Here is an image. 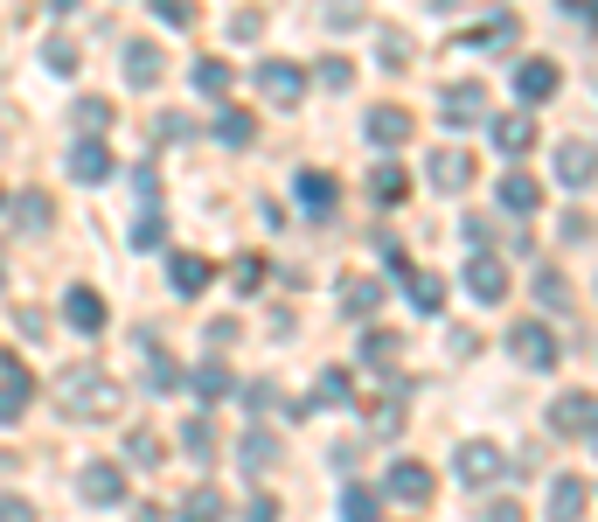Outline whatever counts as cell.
<instances>
[{"label":"cell","instance_id":"1","mask_svg":"<svg viewBox=\"0 0 598 522\" xmlns=\"http://www.w3.org/2000/svg\"><path fill=\"white\" fill-rule=\"evenodd\" d=\"M57 398H63V411H70V418H91V425H112V418L125 411V390H119L105 370H91V362H77V370H63Z\"/></svg>","mask_w":598,"mask_h":522},{"label":"cell","instance_id":"2","mask_svg":"<svg viewBox=\"0 0 598 522\" xmlns=\"http://www.w3.org/2000/svg\"><path fill=\"white\" fill-rule=\"evenodd\" d=\"M251 84H257V98H265V104L293 112V104L306 98V70H300V63H285V57H265V63L251 70Z\"/></svg>","mask_w":598,"mask_h":522},{"label":"cell","instance_id":"3","mask_svg":"<svg viewBox=\"0 0 598 522\" xmlns=\"http://www.w3.org/2000/svg\"><path fill=\"white\" fill-rule=\"evenodd\" d=\"M453 466H459V481H466V488H494V481L508 474L501 446H487V439H466V446L453 453Z\"/></svg>","mask_w":598,"mask_h":522},{"label":"cell","instance_id":"4","mask_svg":"<svg viewBox=\"0 0 598 522\" xmlns=\"http://www.w3.org/2000/svg\"><path fill=\"white\" fill-rule=\"evenodd\" d=\"M77 494H84L91 509H119L125 502V466L119 460H91L84 474H77Z\"/></svg>","mask_w":598,"mask_h":522},{"label":"cell","instance_id":"5","mask_svg":"<svg viewBox=\"0 0 598 522\" xmlns=\"http://www.w3.org/2000/svg\"><path fill=\"white\" fill-rule=\"evenodd\" d=\"M432 466L425 460H397V466H389V481H383V494H389V502H404V509H425L432 502Z\"/></svg>","mask_w":598,"mask_h":522},{"label":"cell","instance_id":"6","mask_svg":"<svg viewBox=\"0 0 598 522\" xmlns=\"http://www.w3.org/2000/svg\"><path fill=\"white\" fill-rule=\"evenodd\" d=\"M466 293H474L480 307L508 300V265H501V251H474V258H466Z\"/></svg>","mask_w":598,"mask_h":522},{"label":"cell","instance_id":"7","mask_svg":"<svg viewBox=\"0 0 598 522\" xmlns=\"http://www.w3.org/2000/svg\"><path fill=\"white\" fill-rule=\"evenodd\" d=\"M508 349H515V362H529V370H557V334L543 328V321H515L508 328Z\"/></svg>","mask_w":598,"mask_h":522},{"label":"cell","instance_id":"8","mask_svg":"<svg viewBox=\"0 0 598 522\" xmlns=\"http://www.w3.org/2000/svg\"><path fill=\"white\" fill-rule=\"evenodd\" d=\"M425 181H432V189H446V195H459L466 181H474V153H466V147H432L425 153Z\"/></svg>","mask_w":598,"mask_h":522},{"label":"cell","instance_id":"9","mask_svg":"<svg viewBox=\"0 0 598 522\" xmlns=\"http://www.w3.org/2000/svg\"><path fill=\"white\" fill-rule=\"evenodd\" d=\"M293 202H300V217L327 223V217H334V202H342V189H334V174H321V168H300V181H293Z\"/></svg>","mask_w":598,"mask_h":522},{"label":"cell","instance_id":"10","mask_svg":"<svg viewBox=\"0 0 598 522\" xmlns=\"http://www.w3.org/2000/svg\"><path fill=\"white\" fill-rule=\"evenodd\" d=\"M598 425V398L591 390H564V398L550 404V432H564V439H585Z\"/></svg>","mask_w":598,"mask_h":522},{"label":"cell","instance_id":"11","mask_svg":"<svg viewBox=\"0 0 598 522\" xmlns=\"http://www.w3.org/2000/svg\"><path fill=\"white\" fill-rule=\"evenodd\" d=\"M411 126H418V119H411L404 104H369V119H362V133H369V147L397 153V147L411 140Z\"/></svg>","mask_w":598,"mask_h":522},{"label":"cell","instance_id":"12","mask_svg":"<svg viewBox=\"0 0 598 522\" xmlns=\"http://www.w3.org/2000/svg\"><path fill=\"white\" fill-rule=\"evenodd\" d=\"M63 328H77V334H105L112 328V307L91 293V285H70L63 293Z\"/></svg>","mask_w":598,"mask_h":522},{"label":"cell","instance_id":"13","mask_svg":"<svg viewBox=\"0 0 598 522\" xmlns=\"http://www.w3.org/2000/svg\"><path fill=\"white\" fill-rule=\"evenodd\" d=\"M29 404H36V377L21 370L14 355H0V425H14Z\"/></svg>","mask_w":598,"mask_h":522},{"label":"cell","instance_id":"14","mask_svg":"<svg viewBox=\"0 0 598 522\" xmlns=\"http://www.w3.org/2000/svg\"><path fill=\"white\" fill-rule=\"evenodd\" d=\"M557 84H564V70H557L550 57H529V63H515V98H523V104L557 98Z\"/></svg>","mask_w":598,"mask_h":522},{"label":"cell","instance_id":"15","mask_svg":"<svg viewBox=\"0 0 598 522\" xmlns=\"http://www.w3.org/2000/svg\"><path fill=\"white\" fill-rule=\"evenodd\" d=\"M161 77H168V49H161V42H125V84L153 91Z\"/></svg>","mask_w":598,"mask_h":522},{"label":"cell","instance_id":"16","mask_svg":"<svg viewBox=\"0 0 598 522\" xmlns=\"http://www.w3.org/2000/svg\"><path fill=\"white\" fill-rule=\"evenodd\" d=\"M557 181H564V189H591V181H598V147L591 140H564L557 147Z\"/></svg>","mask_w":598,"mask_h":522},{"label":"cell","instance_id":"17","mask_svg":"<svg viewBox=\"0 0 598 522\" xmlns=\"http://www.w3.org/2000/svg\"><path fill=\"white\" fill-rule=\"evenodd\" d=\"M105 174H112V147L98 140V133H84V140L70 147V181H84V189H98Z\"/></svg>","mask_w":598,"mask_h":522},{"label":"cell","instance_id":"18","mask_svg":"<svg viewBox=\"0 0 598 522\" xmlns=\"http://www.w3.org/2000/svg\"><path fill=\"white\" fill-rule=\"evenodd\" d=\"M168 279H174L181 300H202V293H210V279H216V265H210V258H195V251H174Z\"/></svg>","mask_w":598,"mask_h":522},{"label":"cell","instance_id":"19","mask_svg":"<svg viewBox=\"0 0 598 522\" xmlns=\"http://www.w3.org/2000/svg\"><path fill=\"white\" fill-rule=\"evenodd\" d=\"M438 112H446V126H480V119H487V91H480V84H446Z\"/></svg>","mask_w":598,"mask_h":522},{"label":"cell","instance_id":"20","mask_svg":"<svg viewBox=\"0 0 598 522\" xmlns=\"http://www.w3.org/2000/svg\"><path fill=\"white\" fill-rule=\"evenodd\" d=\"M376 307H383V279L348 272V279H342V313H348V321H369Z\"/></svg>","mask_w":598,"mask_h":522},{"label":"cell","instance_id":"21","mask_svg":"<svg viewBox=\"0 0 598 522\" xmlns=\"http://www.w3.org/2000/svg\"><path fill=\"white\" fill-rule=\"evenodd\" d=\"M494 147H501L508 161H523V153L536 147V119L529 112H501V119H494Z\"/></svg>","mask_w":598,"mask_h":522},{"label":"cell","instance_id":"22","mask_svg":"<svg viewBox=\"0 0 598 522\" xmlns=\"http://www.w3.org/2000/svg\"><path fill=\"white\" fill-rule=\"evenodd\" d=\"M585 502H591V481H578V474H557L550 481V522H578Z\"/></svg>","mask_w":598,"mask_h":522},{"label":"cell","instance_id":"23","mask_svg":"<svg viewBox=\"0 0 598 522\" xmlns=\"http://www.w3.org/2000/svg\"><path fill=\"white\" fill-rule=\"evenodd\" d=\"M494 195H501V209H508V217H529V209L543 202V189H536V174H523V168H508L501 181H494Z\"/></svg>","mask_w":598,"mask_h":522},{"label":"cell","instance_id":"24","mask_svg":"<svg viewBox=\"0 0 598 522\" xmlns=\"http://www.w3.org/2000/svg\"><path fill=\"white\" fill-rule=\"evenodd\" d=\"M189 390H195V404H216V398H230V362H223V355L195 362V370H189Z\"/></svg>","mask_w":598,"mask_h":522},{"label":"cell","instance_id":"25","mask_svg":"<svg viewBox=\"0 0 598 522\" xmlns=\"http://www.w3.org/2000/svg\"><path fill=\"white\" fill-rule=\"evenodd\" d=\"M189 84H195V98H210V104H223V98H230V63H223V57H195V70H189Z\"/></svg>","mask_w":598,"mask_h":522},{"label":"cell","instance_id":"26","mask_svg":"<svg viewBox=\"0 0 598 522\" xmlns=\"http://www.w3.org/2000/svg\"><path fill=\"white\" fill-rule=\"evenodd\" d=\"M404 293H411V307H418V313H438V307H446V279L404 265Z\"/></svg>","mask_w":598,"mask_h":522},{"label":"cell","instance_id":"27","mask_svg":"<svg viewBox=\"0 0 598 522\" xmlns=\"http://www.w3.org/2000/svg\"><path fill=\"white\" fill-rule=\"evenodd\" d=\"M342 522H383V494L362 488V481H348V488H342Z\"/></svg>","mask_w":598,"mask_h":522},{"label":"cell","instance_id":"28","mask_svg":"<svg viewBox=\"0 0 598 522\" xmlns=\"http://www.w3.org/2000/svg\"><path fill=\"white\" fill-rule=\"evenodd\" d=\"M216 140L223 147H251L257 140V119L244 112V104H223V112H216Z\"/></svg>","mask_w":598,"mask_h":522},{"label":"cell","instance_id":"29","mask_svg":"<svg viewBox=\"0 0 598 522\" xmlns=\"http://www.w3.org/2000/svg\"><path fill=\"white\" fill-rule=\"evenodd\" d=\"M174 522H223V488H189V502H181V515Z\"/></svg>","mask_w":598,"mask_h":522},{"label":"cell","instance_id":"30","mask_svg":"<svg viewBox=\"0 0 598 522\" xmlns=\"http://www.w3.org/2000/svg\"><path fill=\"white\" fill-rule=\"evenodd\" d=\"M348 398H355V377H348V370H321V377H314V398H306V411H314V404L334 411V404H348Z\"/></svg>","mask_w":598,"mask_h":522},{"label":"cell","instance_id":"31","mask_svg":"<svg viewBox=\"0 0 598 522\" xmlns=\"http://www.w3.org/2000/svg\"><path fill=\"white\" fill-rule=\"evenodd\" d=\"M237 460L251 466V481H257V474H265V466H278V439H272V432H244Z\"/></svg>","mask_w":598,"mask_h":522},{"label":"cell","instance_id":"32","mask_svg":"<svg viewBox=\"0 0 598 522\" xmlns=\"http://www.w3.org/2000/svg\"><path fill=\"white\" fill-rule=\"evenodd\" d=\"M515 36H523V29H515V14H487V29L466 36V49H515Z\"/></svg>","mask_w":598,"mask_h":522},{"label":"cell","instance_id":"33","mask_svg":"<svg viewBox=\"0 0 598 522\" xmlns=\"http://www.w3.org/2000/svg\"><path fill=\"white\" fill-rule=\"evenodd\" d=\"M369 195H376V202H404V195H411V174H404L397 161H383V168L369 174Z\"/></svg>","mask_w":598,"mask_h":522},{"label":"cell","instance_id":"34","mask_svg":"<svg viewBox=\"0 0 598 522\" xmlns=\"http://www.w3.org/2000/svg\"><path fill=\"white\" fill-rule=\"evenodd\" d=\"M14 223L21 230H49V223H57V202H49V195H14Z\"/></svg>","mask_w":598,"mask_h":522},{"label":"cell","instance_id":"35","mask_svg":"<svg viewBox=\"0 0 598 522\" xmlns=\"http://www.w3.org/2000/svg\"><path fill=\"white\" fill-rule=\"evenodd\" d=\"M42 63L57 70V77H77V42L57 29V36H42Z\"/></svg>","mask_w":598,"mask_h":522},{"label":"cell","instance_id":"36","mask_svg":"<svg viewBox=\"0 0 598 522\" xmlns=\"http://www.w3.org/2000/svg\"><path fill=\"white\" fill-rule=\"evenodd\" d=\"M181 446H189L202 466H210V453H216V425H210V418H189V425H181Z\"/></svg>","mask_w":598,"mask_h":522},{"label":"cell","instance_id":"37","mask_svg":"<svg viewBox=\"0 0 598 522\" xmlns=\"http://www.w3.org/2000/svg\"><path fill=\"white\" fill-rule=\"evenodd\" d=\"M174 383H181V370H174V362H168L161 349H146V390H153V398H168Z\"/></svg>","mask_w":598,"mask_h":522},{"label":"cell","instance_id":"38","mask_svg":"<svg viewBox=\"0 0 598 522\" xmlns=\"http://www.w3.org/2000/svg\"><path fill=\"white\" fill-rule=\"evenodd\" d=\"M133 244H140V251H161V244H168V223H161V209H146V217L133 223Z\"/></svg>","mask_w":598,"mask_h":522},{"label":"cell","instance_id":"39","mask_svg":"<svg viewBox=\"0 0 598 522\" xmlns=\"http://www.w3.org/2000/svg\"><path fill=\"white\" fill-rule=\"evenodd\" d=\"M161 439H153V432H133V439H125V460H133V466H161Z\"/></svg>","mask_w":598,"mask_h":522},{"label":"cell","instance_id":"40","mask_svg":"<svg viewBox=\"0 0 598 522\" xmlns=\"http://www.w3.org/2000/svg\"><path fill=\"white\" fill-rule=\"evenodd\" d=\"M536 293H543V307H570V300H564L570 285H564V272H557V265H543V272H536Z\"/></svg>","mask_w":598,"mask_h":522},{"label":"cell","instance_id":"41","mask_svg":"<svg viewBox=\"0 0 598 522\" xmlns=\"http://www.w3.org/2000/svg\"><path fill=\"white\" fill-rule=\"evenodd\" d=\"M321 84H327V91H348V84H355V63H348V57H327V63H321Z\"/></svg>","mask_w":598,"mask_h":522},{"label":"cell","instance_id":"42","mask_svg":"<svg viewBox=\"0 0 598 522\" xmlns=\"http://www.w3.org/2000/svg\"><path fill=\"white\" fill-rule=\"evenodd\" d=\"M77 126H112V98H77Z\"/></svg>","mask_w":598,"mask_h":522},{"label":"cell","instance_id":"43","mask_svg":"<svg viewBox=\"0 0 598 522\" xmlns=\"http://www.w3.org/2000/svg\"><path fill=\"white\" fill-rule=\"evenodd\" d=\"M230 279H237V293H257V285H265V258H237Z\"/></svg>","mask_w":598,"mask_h":522},{"label":"cell","instance_id":"44","mask_svg":"<svg viewBox=\"0 0 598 522\" xmlns=\"http://www.w3.org/2000/svg\"><path fill=\"white\" fill-rule=\"evenodd\" d=\"M153 8H161L168 29H189V21H195V0H153Z\"/></svg>","mask_w":598,"mask_h":522},{"label":"cell","instance_id":"45","mask_svg":"<svg viewBox=\"0 0 598 522\" xmlns=\"http://www.w3.org/2000/svg\"><path fill=\"white\" fill-rule=\"evenodd\" d=\"M0 522H36V502L29 494H0Z\"/></svg>","mask_w":598,"mask_h":522},{"label":"cell","instance_id":"46","mask_svg":"<svg viewBox=\"0 0 598 522\" xmlns=\"http://www.w3.org/2000/svg\"><path fill=\"white\" fill-rule=\"evenodd\" d=\"M153 133H161V147H174V140H189V119H181V112H168L161 126H153Z\"/></svg>","mask_w":598,"mask_h":522},{"label":"cell","instance_id":"47","mask_svg":"<svg viewBox=\"0 0 598 522\" xmlns=\"http://www.w3.org/2000/svg\"><path fill=\"white\" fill-rule=\"evenodd\" d=\"M272 398H278V383H244V404H251V418H257V411H265Z\"/></svg>","mask_w":598,"mask_h":522},{"label":"cell","instance_id":"48","mask_svg":"<svg viewBox=\"0 0 598 522\" xmlns=\"http://www.w3.org/2000/svg\"><path fill=\"white\" fill-rule=\"evenodd\" d=\"M244 522H278V502H272V494H251V509H244Z\"/></svg>","mask_w":598,"mask_h":522},{"label":"cell","instance_id":"49","mask_svg":"<svg viewBox=\"0 0 598 522\" xmlns=\"http://www.w3.org/2000/svg\"><path fill=\"white\" fill-rule=\"evenodd\" d=\"M257 29H265L257 14H237V21H230V42H257Z\"/></svg>","mask_w":598,"mask_h":522},{"label":"cell","instance_id":"50","mask_svg":"<svg viewBox=\"0 0 598 522\" xmlns=\"http://www.w3.org/2000/svg\"><path fill=\"white\" fill-rule=\"evenodd\" d=\"M564 14H578V21H585V29L598 36V0H564Z\"/></svg>","mask_w":598,"mask_h":522},{"label":"cell","instance_id":"51","mask_svg":"<svg viewBox=\"0 0 598 522\" xmlns=\"http://www.w3.org/2000/svg\"><path fill=\"white\" fill-rule=\"evenodd\" d=\"M480 522H523V509H515V502H494V509H487Z\"/></svg>","mask_w":598,"mask_h":522},{"label":"cell","instance_id":"52","mask_svg":"<svg viewBox=\"0 0 598 522\" xmlns=\"http://www.w3.org/2000/svg\"><path fill=\"white\" fill-rule=\"evenodd\" d=\"M133 522H168V515H161V509H153V502H140V509H133Z\"/></svg>","mask_w":598,"mask_h":522},{"label":"cell","instance_id":"53","mask_svg":"<svg viewBox=\"0 0 598 522\" xmlns=\"http://www.w3.org/2000/svg\"><path fill=\"white\" fill-rule=\"evenodd\" d=\"M585 439H591V453H598V425H591V432H585Z\"/></svg>","mask_w":598,"mask_h":522},{"label":"cell","instance_id":"54","mask_svg":"<svg viewBox=\"0 0 598 522\" xmlns=\"http://www.w3.org/2000/svg\"><path fill=\"white\" fill-rule=\"evenodd\" d=\"M0 209H8V189H0Z\"/></svg>","mask_w":598,"mask_h":522}]
</instances>
